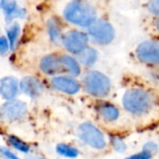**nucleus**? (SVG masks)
I'll return each mask as SVG.
<instances>
[{"mask_svg": "<svg viewBox=\"0 0 159 159\" xmlns=\"http://www.w3.org/2000/svg\"><path fill=\"white\" fill-rule=\"evenodd\" d=\"M63 16L66 20L75 25L89 27L97 19V11L89 2L84 0H72L65 6Z\"/></svg>", "mask_w": 159, "mask_h": 159, "instance_id": "obj_1", "label": "nucleus"}, {"mask_svg": "<svg viewBox=\"0 0 159 159\" xmlns=\"http://www.w3.org/2000/svg\"><path fill=\"white\" fill-rule=\"evenodd\" d=\"M123 105L133 115L147 114L153 106V98L150 93L142 89H129L123 96Z\"/></svg>", "mask_w": 159, "mask_h": 159, "instance_id": "obj_2", "label": "nucleus"}, {"mask_svg": "<svg viewBox=\"0 0 159 159\" xmlns=\"http://www.w3.org/2000/svg\"><path fill=\"white\" fill-rule=\"evenodd\" d=\"M82 83L85 90L89 95L97 98L106 97L111 89L109 78L98 71L87 72L82 78Z\"/></svg>", "mask_w": 159, "mask_h": 159, "instance_id": "obj_3", "label": "nucleus"}, {"mask_svg": "<svg viewBox=\"0 0 159 159\" xmlns=\"http://www.w3.org/2000/svg\"><path fill=\"white\" fill-rule=\"evenodd\" d=\"M80 139L92 148L101 150L106 147V141L102 132L89 122L83 123L79 127Z\"/></svg>", "mask_w": 159, "mask_h": 159, "instance_id": "obj_4", "label": "nucleus"}, {"mask_svg": "<svg viewBox=\"0 0 159 159\" xmlns=\"http://www.w3.org/2000/svg\"><path fill=\"white\" fill-rule=\"evenodd\" d=\"M89 33L97 43L102 45H108L115 38L114 27L103 19H96L89 26Z\"/></svg>", "mask_w": 159, "mask_h": 159, "instance_id": "obj_5", "label": "nucleus"}, {"mask_svg": "<svg viewBox=\"0 0 159 159\" xmlns=\"http://www.w3.org/2000/svg\"><path fill=\"white\" fill-rule=\"evenodd\" d=\"M89 37L85 33L79 31H69L62 34L61 42L64 48L71 53L79 54L87 48Z\"/></svg>", "mask_w": 159, "mask_h": 159, "instance_id": "obj_6", "label": "nucleus"}, {"mask_svg": "<svg viewBox=\"0 0 159 159\" xmlns=\"http://www.w3.org/2000/svg\"><path fill=\"white\" fill-rule=\"evenodd\" d=\"M27 113L25 102L17 100H9L0 108V116L8 122L17 121L22 118Z\"/></svg>", "mask_w": 159, "mask_h": 159, "instance_id": "obj_7", "label": "nucleus"}, {"mask_svg": "<svg viewBox=\"0 0 159 159\" xmlns=\"http://www.w3.org/2000/svg\"><path fill=\"white\" fill-rule=\"evenodd\" d=\"M158 43L157 41L148 40L140 44L136 49L138 59L147 64H157L158 62Z\"/></svg>", "mask_w": 159, "mask_h": 159, "instance_id": "obj_8", "label": "nucleus"}, {"mask_svg": "<svg viewBox=\"0 0 159 159\" xmlns=\"http://www.w3.org/2000/svg\"><path fill=\"white\" fill-rule=\"evenodd\" d=\"M39 66H40L41 71L44 74L49 75H58L60 73L65 72L61 56L55 55V54H50V55L44 57L40 61Z\"/></svg>", "mask_w": 159, "mask_h": 159, "instance_id": "obj_9", "label": "nucleus"}, {"mask_svg": "<svg viewBox=\"0 0 159 159\" xmlns=\"http://www.w3.org/2000/svg\"><path fill=\"white\" fill-rule=\"evenodd\" d=\"M51 84L55 89L67 94H75L80 89L77 81L67 76H55L52 78Z\"/></svg>", "mask_w": 159, "mask_h": 159, "instance_id": "obj_10", "label": "nucleus"}, {"mask_svg": "<svg viewBox=\"0 0 159 159\" xmlns=\"http://www.w3.org/2000/svg\"><path fill=\"white\" fill-rule=\"evenodd\" d=\"M20 88L26 95L32 98H36L40 96L44 89L42 83L37 78L33 76L24 77L20 82Z\"/></svg>", "mask_w": 159, "mask_h": 159, "instance_id": "obj_11", "label": "nucleus"}, {"mask_svg": "<svg viewBox=\"0 0 159 159\" xmlns=\"http://www.w3.org/2000/svg\"><path fill=\"white\" fill-rule=\"evenodd\" d=\"M19 86L16 78L12 76L4 77L0 82V95L5 100H12L18 94Z\"/></svg>", "mask_w": 159, "mask_h": 159, "instance_id": "obj_12", "label": "nucleus"}, {"mask_svg": "<svg viewBox=\"0 0 159 159\" xmlns=\"http://www.w3.org/2000/svg\"><path fill=\"white\" fill-rule=\"evenodd\" d=\"M100 116L107 122H114L119 117L118 109L111 103H103L99 108Z\"/></svg>", "mask_w": 159, "mask_h": 159, "instance_id": "obj_13", "label": "nucleus"}, {"mask_svg": "<svg viewBox=\"0 0 159 159\" xmlns=\"http://www.w3.org/2000/svg\"><path fill=\"white\" fill-rule=\"evenodd\" d=\"M0 6L6 12V16L8 20H11L13 18H16L20 14L21 10L19 9L16 0H1Z\"/></svg>", "mask_w": 159, "mask_h": 159, "instance_id": "obj_14", "label": "nucleus"}, {"mask_svg": "<svg viewBox=\"0 0 159 159\" xmlns=\"http://www.w3.org/2000/svg\"><path fill=\"white\" fill-rule=\"evenodd\" d=\"M62 64L64 66L65 72H67L69 75L76 76L80 74L81 69L79 66V63L76 60H75L74 58H72L69 55H61V56Z\"/></svg>", "mask_w": 159, "mask_h": 159, "instance_id": "obj_15", "label": "nucleus"}, {"mask_svg": "<svg viewBox=\"0 0 159 159\" xmlns=\"http://www.w3.org/2000/svg\"><path fill=\"white\" fill-rule=\"evenodd\" d=\"M48 30L50 38L54 42H60L61 41L62 34H61V28L59 22L55 19H51L48 22Z\"/></svg>", "mask_w": 159, "mask_h": 159, "instance_id": "obj_16", "label": "nucleus"}, {"mask_svg": "<svg viewBox=\"0 0 159 159\" xmlns=\"http://www.w3.org/2000/svg\"><path fill=\"white\" fill-rule=\"evenodd\" d=\"M79 61L84 65H91L93 64L97 60V51L93 48H86L84 50H82L79 54Z\"/></svg>", "mask_w": 159, "mask_h": 159, "instance_id": "obj_17", "label": "nucleus"}, {"mask_svg": "<svg viewBox=\"0 0 159 159\" xmlns=\"http://www.w3.org/2000/svg\"><path fill=\"white\" fill-rule=\"evenodd\" d=\"M57 152L61 155L65 157H69V158H75L78 156V150L75 149L73 146H70L68 144L65 143H60L57 145L56 147Z\"/></svg>", "mask_w": 159, "mask_h": 159, "instance_id": "obj_18", "label": "nucleus"}, {"mask_svg": "<svg viewBox=\"0 0 159 159\" xmlns=\"http://www.w3.org/2000/svg\"><path fill=\"white\" fill-rule=\"evenodd\" d=\"M19 33H20V26L17 23L12 24L7 30L8 45L10 46L11 49H14L16 48V45L18 42V37H19Z\"/></svg>", "mask_w": 159, "mask_h": 159, "instance_id": "obj_19", "label": "nucleus"}, {"mask_svg": "<svg viewBox=\"0 0 159 159\" xmlns=\"http://www.w3.org/2000/svg\"><path fill=\"white\" fill-rule=\"evenodd\" d=\"M8 143H10V145H12L15 149H17L20 152L28 153L30 151L29 145L25 142H23L22 140H20V138H18L14 135L8 136Z\"/></svg>", "mask_w": 159, "mask_h": 159, "instance_id": "obj_20", "label": "nucleus"}, {"mask_svg": "<svg viewBox=\"0 0 159 159\" xmlns=\"http://www.w3.org/2000/svg\"><path fill=\"white\" fill-rule=\"evenodd\" d=\"M111 142H112V144H113L115 150L117 151L118 153H123L127 149V145L121 137L113 136V137H111Z\"/></svg>", "mask_w": 159, "mask_h": 159, "instance_id": "obj_21", "label": "nucleus"}, {"mask_svg": "<svg viewBox=\"0 0 159 159\" xmlns=\"http://www.w3.org/2000/svg\"><path fill=\"white\" fill-rule=\"evenodd\" d=\"M0 155L6 159H20L14 153L4 146H0Z\"/></svg>", "mask_w": 159, "mask_h": 159, "instance_id": "obj_22", "label": "nucleus"}, {"mask_svg": "<svg viewBox=\"0 0 159 159\" xmlns=\"http://www.w3.org/2000/svg\"><path fill=\"white\" fill-rule=\"evenodd\" d=\"M152 156L153 155L151 153L143 150V151H142V152H140V153H138L136 155H133V156H131V157H129L126 159H150L152 158Z\"/></svg>", "mask_w": 159, "mask_h": 159, "instance_id": "obj_23", "label": "nucleus"}, {"mask_svg": "<svg viewBox=\"0 0 159 159\" xmlns=\"http://www.w3.org/2000/svg\"><path fill=\"white\" fill-rule=\"evenodd\" d=\"M8 49V41L5 36L0 37V54H5Z\"/></svg>", "mask_w": 159, "mask_h": 159, "instance_id": "obj_24", "label": "nucleus"}, {"mask_svg": "<svg viewBox=\"0 0 159 159\" xmlns=\"http://www.w3.org/2000/svg\"><path fill=\"white\" fill-rule=\"evenodd\" d=\"M149 10L154 13L155 15L158 14V1L157 0H151L148 4Z\"/></svg>", "mask_w": 159, "mask_h": 159, "instance_id": "obj_25", "label": "nucleus"}, {"mask_svg": "<svg viewBox=\"0 0 159 159\" xmlns=\"http://www.w3.org/2000/svg\"><path fill=\"white\" fill-rule=\"evenodd\" d=\"M143 150L151 153L152 155L155 154L157 151V145L155 143H147L144 146H143Z\"/></svg>", "mask_w": 159, "mask_h": 159, "instance_id": "obj_26", "label": "nucleus"}]
</instances>
